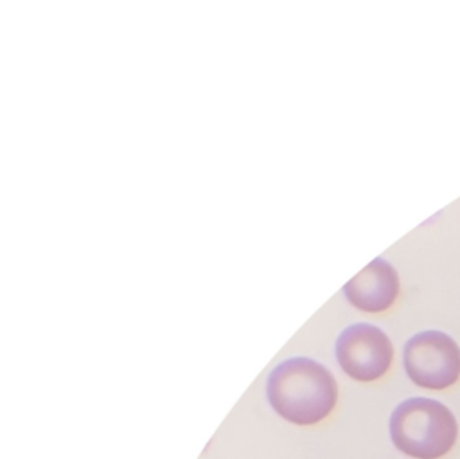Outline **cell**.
I'll list each match as a JSON object with an SVG mask.
<instances>
[{"mask_svg": "<svg viewBox=\"0 0 460 459\" xmlns=\"http://www.w3.org/2000/svg\"><path fill=\"white\" fill-rule=\"evenodd\" d=\"M266 396L273 410L286 421L314 425L332 412L338 383L320 362L295 356L273 367L268 376Z\"/></svg>", "mask_w": 460, "mask_h": 459, "instance_id": "6da1fadb", "label": "cell"}, {"mask_svg": "<svg viewBox=\"0 0 460 459\" xmlns=\"http://www.w3.org/2000/svg\"><path fill=\"white\" fill-rule=\"evenodd\" d=\"M453 412L431 398H408L390 416V439L397 450L415 459H440L456 443Z\"/></svg>", "mask_w": 460, "mask_h": 459, "instance_id": "7a4b0ae2", "label": "cell"}, {"mask_svg": "<svg viewBox=\"0 0 460 459\" xmlns=\"http://www.w3.org/2000/svg\"><path fill=\"white\" fill-rule=\"evenodd\" d=\"M402 364L415 385L444 391L460 378V346L444 331L426 329L404 344Z\"/></svg>", "mask_w": 460, "mask_h": 459, "instance_id": "3957f363", "label": "cell"}, {"mask_svg": "<svg viewBox=\"0 0 460 459\" xmlns=\"http://www.w3.org/2000/svg\"><path fill=\"white\" fill-rule=\"evenodd\" d=\"M343 293L352 306L365 313L386 311L399 295L397 270L386 259L376 257L345 283Z\"/></svg>", "mask_w": 460, "mask_h": 459, "instance_id": "5b68a950", "label": "cell"}, {"mask_svg": "<svg viewBox=\"0 0 460 459\" xmlns=\"http://www.w3.org/2000/svg\"><path fill=\"white\" fill-rule=\"evenodd\" d=\"M392 358L394 346L388 335L374 324H350L336 338V360L358 382H374L385 376Z\"/></svg>", "mask_w": 460, "mask_h": 459, "instance_id": "277c9868", "label": "cell"}]
</instances>
